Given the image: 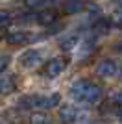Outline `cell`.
Segmentation results:
<instances>
[{"label":"cell","mask_w":122,"mask_h":124,"mask_svg":"<svg viewBox=\"0 0 122 124\" xmlns=\"http://www.w3.org/2000/svg\"><path fill=\"white\" fill-rule=\"evenodd\" d=\"M8 61H9V59H8V56H2V63H0V70H2V72H6V69H8Z\"/></svg>","instance_id":"cell-15"},{"label":"cell","mask_w":122,"mask_h":124,"mask_svg":"<svg viewBox=\"0 0 122 124\" xmlns=\"http://www.w3.org/2000/svg\"><path fill=\"white\" fill-rule=\"evenodd\" d=\"M59 120L63 124H72L74 120L78 119V109L72 106V104H67V106H61L59 108V113H57Z\"/></svg>","instance_id":"cell-5"},{"label":"cell","mask_w":122,"mask_h":124,"mask_svg":"<svg viewBox=\"0 0 122 124\" xmlns=\"http://www.w3.org/2000/svg\"><path fill=\"white\" fill-rule=\"evenodd\" d=\"M83 8H85V2H83V0H65L63 6H61L63 13H67V15L80 13V11H83Z\"/></svg>","instance_id":"cell-8"},{"label":"cell","mask_w":122,"mask_h":124,"mask_svg":"<svg viewBox=\"0 0 122 124\" xmlns=\"http://www.w3.org/2000/svg\"><path fill=\"white\" fill-rule=\"evenodd\" d=\"M96 74L102 78H111L117 74V65L111 61V59H102L96 65Z\"/></svg>","instance_id":"cell-6"},{"label":"cell","mask_w":122,"mask_h":124,"mask_svg":"<svg viewBox=\"0 0 122 124\" xmlns=\"http://www.w3.org/2000/svg\"><path fill=\"white\" fill-rule=\"evenodd\" d=\"M30 37L31 35L28 33V31H9V33L6 35V39H8L9 45H22V43L31 41Z\"/></svg>","instance_id":"cell-9"},{"label":"cell","mask_w":122,"mask_h":124,"mask_svg":"<svg viewBox=\"0 0 122 124\" xmlns=\"http://www.w3.org/2000/svg\"><path fill=\"white\" fill-rule=\"evenodd\" d=\"M67 67V59L65 57H52L48 61L45 63V67H43V74L46 78H57Z\"/></svg>","instance_id":"cell-3"},{"label":"cell","mask_w":122,"mask_h":124,"mask_svg":"<svg viewBox=\"0 0 122 124\" xmlns=\"http://www.w3.org/2000/svg\"><path fill=\"white\" fill-rule=\"evenodd\" d=\"M0 89H2V94H9L17 89V78L13 74H6L2 72V78H0Z\"/></svg>","instance_id":"cell-7"},{"label":"cell","mask_w":122,"mask_h":124,"mask_svg":"<svg viewBox=\"0 0 122 124\" xmlns=\"http://www.w3.org/2000/svg\"><path fill=\"white\" fill-rule=\"evenodd\" d=\"M118 119H120V124H122V113H120V115H118Z\"/></svg>","instance_id":"cell-17"},{"label":"cell","mask_w":122,"mask_h":124,"mask_svg":"<svg viewBox=\"0 0 122 124\" xmlns=\"http://www.w3.org/2000/svg\"><path fill=\"white\" fill-rule=\"evenodd\" d=\"M8 24H9V15L6 11H2V28H6Z\"/></svg>","instance_id":"cell-16"},{"label":"cell","mask_w":122,"mask_h":124,"mask_svg":"<svg viewBox=\"0 0 122 124\" xmlns=\"http://www.w3.org/2000/svg\"><path fill=\"white\" fill-rule=\"evenodd\" d=\"M107 102L111 106H122V89H113L107 94Z\"/></svg>","instance_id":"cell-14"},{"label":"cell","mask_w":122,"mask_h":124,"mask_svg":"<svg viewBox=\"0 0 122 124\" xmlns=\"http://www.w3.org/2000/svg\"><path fill=\"white\" fill-rule=\"evenodd\" d=\"M76 43H78V35H69V37H65V39L59 41V48L63 52H70L72 48L76 46Z\"/></svg>","instance_id":"cell-12"},{"label":"cell","mask_w":122,"mask_h":124,"mask_svg":"<svg viewBox=\"0 0 122 124\" xmlns=\"http://www.w3.org/2000/svg\"><path fill=\"white\" fill-rule=\"evenodd\" d=\"M56 19H57V13H56L54 9H43L39 15L35 17V21L39 22V24H43V26L54 24V22H56Z\"/></svg>","instance_id":"cell-10"},{"label":"cell","mask_w":122,"mask_h":124,"mask_svg":"<svg viewBox=\"0 0 122 124\" xmlns=\"http://www.w3.org/2000/svg\"><path fill=\"white\" fill-rule=\"evenodd\" d=\"M70 98H74L76 102H83V104H94L100 100L102 96V89L96 83H91L87 80H78L70 85L69 89Z\"/></svg>","instance_id":"cell-1"},{"label":"cell","mask_w":122,"mask_h":124,"mask_svg":"<svg viewBox=\"0 0 122 124\" xmlns=\"http://www.w3.org/2000/svg\"><path fill=\"white\" fill-rule=\"evenodd\" d=\"M24 4L30 9H41V8H46V6L54 4V0H24Z\"/></svg>","instance_id":"cell-13"},{"label":"cell","mask_w":122,"mask_h":124,"mask_svg":"<svg viewBox=\"0 0 122 124\" xmlns=\"http://www.w3.org/2000/svg\"><path fill=\"white\" fill-rule=\"evenodd\" d=\"M19 63L24 69H33L41 63V52L39 50H26L22 56L19 57Z\"/></svg>","instance_id":"cell-4"},{"label":"cell","mask_w":122,"mask_h":124,"mask_svg":"<svg viewBox=\"0 0 122 124\" xmlns=\"http://www.w3.org/2000/svg\"><path fill=\"white\" fill-rule=\"evenodd\" d=\"M61 96L57 93L50 94V96H35V94H31V96H22L20 98V108L24 109H37V111H43V109H50V108H56L57 104H59Z\"/></svg>","instance_id":"cell-2"},{"label":"cell","mask_w":122,"mask_h":124,"mask_svg":"<svg viewBox=\"0 0 122 124\" xmlns=\"http://www.w3.org/2000/svg\"><path fill=\"white\" fill-rule=\"evenodd\" d=\"M30 124H52V117L45 111H35L30 115Z\"/></svg>","instance_id":"cell-11"}]
</instances>
